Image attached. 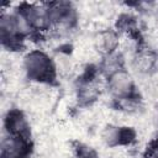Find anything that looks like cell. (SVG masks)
<instances>
[{
  "label": "cell",
  "instance_id": "cell-2",
  "mask_svg": "<svg viewBox=\"0 0 158 158\" xmlns=\"http://www.w3.org/2000/svg\"><path fill=\"white\" fill-rule=\"evenodd\" d=\"M31 152V138L7 135L1 142V158H30Z\"/></svg>",
  "mask_w": 158,
  "mask_h": 158
},
{
  "label": "cell",
  "instance_id": "cell-1",
  "mask_svg": "<svg viewBox=\"0 0 158 158\" xmlns=\"http://www.w3.org/2000/svg\"><path fill=\"white\" fill-rule=\"evenodd\" d=\"M23 67L30 80L43 84H53L56 81V67L53 62L46 53L38 49L26 54Z\"/></svg>",
  "mask_w": 158,
  "mask_h": 158
},
{
  "label": "cell",
  "instance_id": "cell-5",
  "mask_svg": "<svg viewBox=\"0 0 158 158\" xmlns=\"http://www.w3.org/2000/svg\"><path fill=\"white\" fill-rule=\"evenodd\" d=\"M74 154L75 158H98L96 152L83 143H77L74 146Z\"/></svg>",
  "mask_w": 158,
  "mask_h": 158
},
{
  "label": "cell",
  "instance_id": "cell-3",
  "mask_svg": "<svg viewBox=\"0 0 158 158\" xmlns=\"http://www.w3.org/2000/svg\"><path fill=\"white\" fill-rule=\"evenodd\" d=\"M4 126H5L7 135L31 138V131H30V126L26 121V117L22 114V111L17 110V109H12V110L7 111V114L5 116Z\"/></svg>",
  "mask_w": 158,
  "mask_h": 158
},
{
  "label": "cell",
  "instance_id": "cell-6",
  "mask_svg": "<svg viewBox=\"0 0 158 158\" xmlns=\"http://www.w3.org/2000/svg\"><path fill=\"white\" fill-rule=\"evenodd\" d=\"M146 158H158V137L149 142L144 152Z\"/></svg>",
  "mask_w": 158,
  "mask_h": 158
},
{
  "label": "cell",
  "instance_id": "cell-4",
  "mask_svg": "<svg viewBox=\"0 0 158 158\" xmlns=\"http://www.w3.org/2000/svg\"><path fill=\"white\" fill-rule=\"evenodd\" d=\"M104 139L109 146H128L136 139V132L132 127H107Z\"/></svg>",
  "mask_w": 158,
  "mask_h": 158
}]
</instances>
